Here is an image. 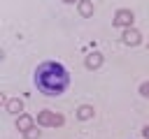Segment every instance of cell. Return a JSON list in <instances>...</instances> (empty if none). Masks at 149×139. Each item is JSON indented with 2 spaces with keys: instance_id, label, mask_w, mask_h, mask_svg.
Returning a JSON list of instances; mask_svg holds the SVG:
<instances>
[{
  "instance_id": "12",
  "label": "cell",
  "mask_w": 149,
  "mask_h": 139,
  "mask_svg": "<svg viewBox=\"0 0 149 139\" xmlns=\"http://www.w3.org/2000/svg\"><path fill=\"white\" fill-rule=\"evenodd\" d=\"M142 134H144V139H149V125H144V130H142Z\"/></svg>"
},
{
  "instance_id": "5",
  "label": "cell",
  "mask_w": 149,
  "mask_h": 139,
  "mask_svg": "<svg viewBox=\"0 0 149 139\" xmlns=\"http://www.w3.org/2000/svg\"><path fill=\"white\" fill-rule=\"evenodd\" d=\"M5 109H7L9 114H14V116H21V114H23V100L9 97V100H5Z\"/></svg>"
},
{
  "instance_id": "4",
  "label": "cell",
  "mask_w": 149,
  "mask_h": 139,
  "mask_svg": "<svg viewBox=\"0 0 149 139\" xmlns=\"http://www.w3.org/2000/svg\"><path fill=\"white\" fill-rule=\"evenodd\" d=\"M121 42H123L126 46H137V44L142 42V35H140L135 28H123V32H121Z\"/></svg>"
},
{
  "instance_id": "1",
  "label": "cell",
  "mask_w": 149,
  "mask_h": 139,
  "mask_svg": "<svg viewBox=\"0 0 149 139\" xmlns=\"http://www.w3.org/2000/svg\"><path fill=\"white\" fill-rule=\"evenodd\" d=\"M33 83L40 93L49 95V97H56L61 93L68 90L70 86V72L65 65L56 63V60H44L35 67V74H33Z\"/></svg>"
},
{
  "instance_id": "3",
  "label": "cell",
  "mask_w": 149,
  "mask_h": 139,
  "mask_svg": "<svg viewBox=\"0 0 149 139\" xmlns=\"http://www.w3.org/2000/svg\"><path fill=\"white\" fill-rule=\"evenodd\" d=\"M133 21H135V14L130 9H119L114 14V19H112V23L116 28H133Z\"/></svg>"
},
{
  "instance_id": "6",
  "label": "cell",
  "mask_w": 149,
  "mask_h": 139,
  "mask_svg": "<svg viewBox=\"0 0 149 139\" xmlns=\"http://www.w3.org/2000/svg\"><path fill=\"white\" fill-rule=\"evenodd\" d=\"M84 65H86L88 70H98V67L102 65V53H98V51H91V53L84 58Z\"/></svg>"
},
{
  "instance_id": "2",
  "label": "cell",
  "mask_w": 149,
  "mask_h": 139,
  "mask_svg": "<svg viewBox=\"0 0 149 139\" xmlns=\"http://www.w3.org/2000/svg\"><path fill=\"white\" fill-rule=\"evenodd\" d=\"M37 125L40 127H61L63 123H65V118H63V114H58V111H51V109H42L40 114H37Z\"/></svg>"
},
{
  "instance_id": "9",
  "label": "cell",
  "mask_w": 149,
  "mask_h": 139,
  "mask_svg": "<svg viewBox=\"0 0 149 139\" xmlns=\"http://www.w3.org/2000/svg\"><path fill=\"white\" fill-rule=\"evenodd\" d=\"M77 9H79V14L86 19V16H91L93 14V0H79L77 2Z\"/></svg>"
},
{
  "instance_id": "8",
  "label": "cell",
  "mask_w": 149,
  "mask_h": 139,
  "mask_svg": "<svg viewBox=\"0 0 149 139\" xmlns=\"http://www.w3.org/2000/svg\"><path fill=\"white\" fill-rule=\"evenodd\" d=\"M93 114H95V111H93L91 104H81V107L77 109V118H79V120H91Z\"/></svg>"
},
{
  "instance_id": "10",
  "label": "cell",
  "mask_w": 149,
  "mask_h": 139,
  "mask_svg": "<svg viewBox=\"0 0 149 139\" xmlns=\"http://www.w3.org/2000/svg\"><path fill=\"white\" fill-rule=\"evenodd\" d=\"M23 139H40V130L33 125L30 130H26V132H23Z\"/></svg>"
},
{
  "instance_id": "7",
  "label": "cell",
  "mask_w": 149,
  "mask_h": 139,
  "mask_svg": "<svg viewBox=\"0 0 149 139\" xmlns=\"http://www.w3.org/2000/svg\"><path fill=\"white\" fill-rule=\"evenodd\" d=\"M33 125H35V118H33V116H28V114H21V116H16V130L26 132V130H30Z\"/></svg>"
},
{
  "instance_id": "11",
  "label": "cell",
  "mask_w": 149,
  "mask_h": 139,
  "mask_svg": "<svg viewBox=\"0 0 149 139\" xmlns=\"http://www.w3.org/2000/svg\"><path fill=\"white\" fill-rule=\"evenodd\" d=\"M140 95H142V97H149V81H144V83L140 86Z\"/></svg>"
},
{
  "instance_id": "13",
  "label": "cell",
  "mask_w": 149,
  "mask_h": 139,
  "mask_svg": "<svg viewBox=\"0 0 149 139\" xmlns=\"http://www.w3.org/2000/svg\"><path fill=\"white\" fill-rule=\"evenodd\" d=\"M61 2H65V5H72V2H79V0H61Z\"/></svg>"
}]
</instances>
